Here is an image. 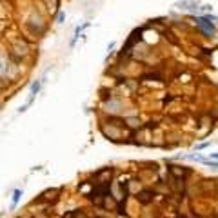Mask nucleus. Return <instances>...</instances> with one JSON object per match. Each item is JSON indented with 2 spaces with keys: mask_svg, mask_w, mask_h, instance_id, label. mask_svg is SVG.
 I'll list each match as a JSON object with an SVG mask.
<instances>
[{
  "mask_svg": "<svg viewBox=\"0 0 218 218\" xmlns=\"http://www.w3.org/2000/svg\"><path fill=\"white\" fill-rule=\"evenodd\" d=\"M196 26L200 27L202 31L207 35V37H211V35L216 31V27L211 24V17H202V18H198V20H196Z\"/></svg>",
  "mask_w": 218,
  "mask_h": 218,
  "instance_id": "nucleus-1",
  "label": "nucleus"
},
{
  "mask_svg": "<svg viewBox=\"0 0 218 218\" xmlns=\"http://www.w3.org/2000/svg\"><path fill=\"white\" fill-rule=\"evenodd\" d=\"M20 196H22V191H20V189H15V191H13V202H11V207H13V209L18 205V202H20Z\"/></svg>",
  "mask_w": 218,
  "mask_h": 218,
  "instance_id": "nucleus-2",
  "label": "nucleus"
},
{
  "mask_svg": "<svg viewBox=\"0 0 218 218\" xmlns=\"http://www.w3.org/2000/svg\"><path fill=\"white\" fill-rule=\"evenodd\" d=\"M211 158H215V160H218V153H213V155H211Z\"/></svg>",
  "mask_w": 218,
  "mask_h": 218,
  "instance_id": "nucleus-3",
  "label": "nucleus"
}]
</instances>
